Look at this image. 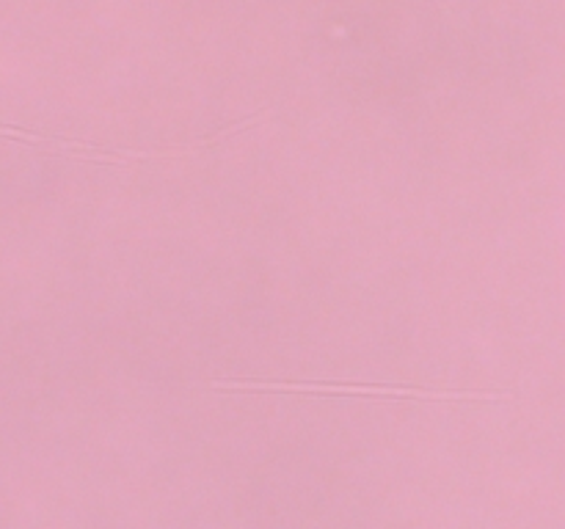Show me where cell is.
Here are the masks:
<instances>
[{
    "instance_id": "obj_1",
    "label": "cell",
    "mask_w": 565,
    "mask_h": 529,
    "mask_svg": "<svg viewBox=\"0 0 565 529\" xmlns=\"http://www.w3.org/2000/svg\"><path fill=\"white\" fill-rule=\"evenodd\" d=\"M215 389H279V391H342V395H364V397H423V400H458L469 397L463 391H423V389H392V386H351V384H213Z\"/></svg>"
}]
</instances>
